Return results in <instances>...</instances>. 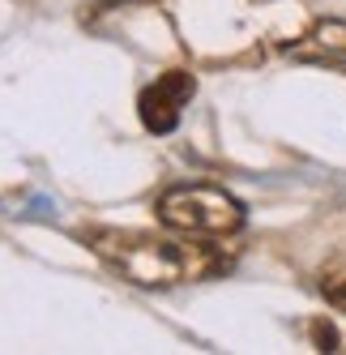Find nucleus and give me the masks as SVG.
<instances>
[{
	"label": "nucleus",
	"instance_id": "nucleus-5",
	"mask_svg": "<svg viewBox=\"0 0 346 355\" xmlns=\"http://www.w3.org/2000/svg\"><path fill=\"white\" fill-rule=\"evenodd\" d=\"M316 39L325 43V47H338V52H346V26H342V21H325V26L316 31Z\"/></svg>",
	"mask_w": 346,
	"mask_h": 355
},
{
	"label": "nucleus",
	"instance_id": "nucleus-1",
	"mask_svg": "<svg viewBox=\"0 0 346 355\" xmlns=\"http://www.w3.org/2000/svg\"><path fill=\"white\" fill-rule=\"evenodd\" d=\"M197 236L184 232H90L86 244L103 257L111 270H120L137 287H180V283H201L214 278L222 266V252L210 244H192Z\"/></svg>",
	"mask_w": 346,
	"mask_h": 355
},
{
	"label": "nucleus",
	"instance_id": "nucleus-4",
	"mask_svg": "<svg viewBox=\"0 0 346 355\" xmlns=\"http://www.w3.org/2000/svg\"><path fill=\"white\" fill-rule=\"evenodd\" d=\"M320 295H325L334 309H346V257L320 270Z\"/></svg>",
	"mask_w": 346,
	"mask_h": 355
},
{
	"label": "nucleus",
	"instance_id": "nucleus-6",
	"mask_svg": "<svg viewBox=\"0 0 346 355\" xmlns=\"http://www.w3.org/2000/svg\"><path fill=\"white\" fill-rule=\"evenodd\" d=\"M316 338H320V351H334L338 347V334H334L329 325H316Z\"/></svg>",
	"mask_w": 346,
	"mask_h": 355
},
{
	"label": "nucleus",
	"instance_id": "nucleus-3",
	"mask_svg": "<svg viewBox=\"0 0 346 355\" xmlns=\"http://www.w3.org/2000/svg\"><path fill=\"white\" fill-rule=\"evenodd\" d=\"M192 90H197V86H192L188 73H180V69L163 73L154 86L141 90V103H137L141 124H145L150 133H171V129L180 124V116H184V107H188Z\"/></svg>",
	"mask_w": 346,
	"mask_h": 355
},
{
	"label": "nucleus",
	"instance_id": "nucleus-2",
	"mask_svg": "<svg viewBox=\"0 0 346 355\" xmlns=\"http://www.w3.org/2000/svg\"><path fill=\"white\" fill-rule=\"evenodd\" d=\"M158 223L197 240H227L244 227V206L210 184H180L158 197Z\"/></svg>",
	"mask_w": 346,
	"mask_h": 355
}]
</instances>
